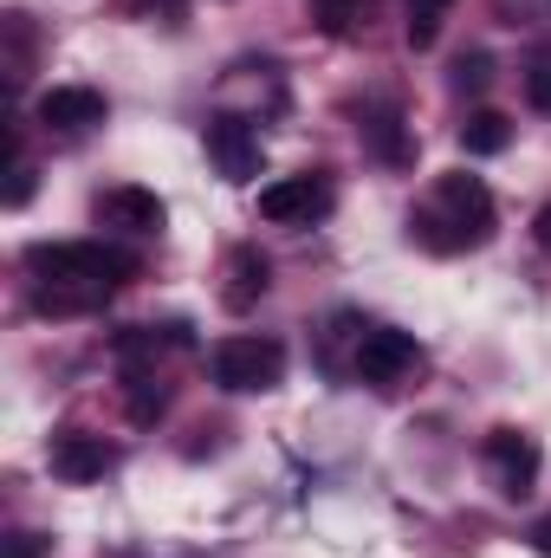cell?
<instances>
[{"instance_id": "cell-14", "label": "cell", "mask_w": 551, "mask_h": 558, "mask_svg": "<svg viewBox=\"0 0 551 558\" xmlns=\"http://www.w3.org/2000/svg\"><path fill=\"white\" fill-rule=\"evenodd\" d=\"M448 7H454V0H409V26H403V39H409L415 52H428V46L441 39V26H448Z\"/></svg>"}, {"instance_id": "cell-4", "label": "cell", "mask_w": 551, "mask_h": 558, "mask_svg": "<svg viewBox=\"0 0 551 558\" xmlns=\"http://www.w3.org/2000/svg\"><path fill=\"white\" fill-rule=\"evenodd\" d=\"M415 364H421V344H415L409 331H396V325H370V331L357 338V377L377 384V390L403 384Z\"/></svg>"}, {"instance_id": "cell-17", "label": "cell", "mask_w": 551, "mask_h": 558, "mask_svg": "<svg viewBox=\"0 0 551 558\" xmlns=\"http://www.w3.org/2000/svg\"><path fill=\"white\" fill-rule=\"evenodd\" d=\"M493 85V59L487 52H461L454 59V92H487Z\"/></svg>"}, {"instance_id": "cell-7", "label": "cell", "mask_w": 551, "mask_h": 558, "mask_svg": "<svg viewBox=\"0 0 551 558\" xmlns=\"http://www.w3.org/2000/svg\"><path fill=\"white\" fill-rule=\"evenodd\" d=\"M331 208V182L325 175H279L260 189V215L279 228H298V221H318Z\"/></svg>"}, {"instance_id": "cell-1", "label": "cell", "mask_w": 551, "mask_h": 558, "mask_svg": "<svg viewBox=\"0 0 551 558\" xmlns=\"http://www.w3.org/2000/svg\"><path fill=\"white\" fill-rule=\"evenodd\" d=\"M26 274H33L39 312H91L137 274V254L105 247V241H39L26 247Z\"/></svg>"}, {"instance_id": "cell-13", "label": "cell", "mask_w": 551, "mask_h": 558, "mask_svg": "<svg viewBox=\"0 0 551 558\" xmlns=\"http://www.w3.org/2000/svg\"><path fill=\"white\" fill-rule=\"evenodd\" d=\"M506 143H513V124L500 111H467V124H461V149L467 156H500Z\"/></svg>"}, {"instance_id": "cell-6", "label": "cell", "mask_w": 551, "mask_h": 558, "mask_svg": "<svg viewBox=\"0 0 551 558\" xmlns=\"http://www.w3.org/2000/svg\"><path fill=\"white\" fill-rule=\"evenodd\" d=\"M111 468H118V448H111L105 435H85V428L52 435V474H59L65 487H91V481H105Z\"/></svg>"}, {"instance_id": "cell-9", "label": "cell", "mask_w": 551, "mask_h": 558, "mask_svg": "<svg viewBox=\"0 0 551 558\" xmlns=\"http://www.w3.org/2000/svg\"><path fill=\"white\" fill-rule=\"evenodd\" d=\"M33 118L46 124V131H91V124H105V92H91V85H52L39 105H33Z\"/></svg>"}, {"instance_id": "cell-3", "label": "cell", "mask_w": 551, "mask_h": 558, "mask_svg": "<svg viewBox=\"0 0 551 558\" xmlns=\"http://www.w3.org/2000/svg\"><path fill=\"white\" fill-rule=\"evenodd\" d=\"M215 384L234 390V397H254V390H273L285 377V344L279 338H221L215 357H208Z\"/></svg>"}, {"instance_id": "cell-2", "label": "cell", "mask_w": 551, "mask_h": 558, "mask_svg": "<svg viewBox=\"0 0 551 558\" xmlns=\"http://www.w3.org/2000/svg\"><path fill=\"white\" fill-rule=\"evenodd\" d=\"M409 234L434 254H461V247H480L493 234V189L467 169H448L434 182V208L409 215Z\"/></svg>"}, {"instance_id": "cell-12", "label": "cell", "mask_w": 551, "mask_h": 558, "mask_svg": "<svg viewBox=\"0 0 551 558\" xmlns=\"http://www.w3.org/2000/svg\"><path fill=\"white\" fill-rule=\"evenodd\" d=\"M357 131H364V149H370V156H383V162H396V169L415 156L409 131H403V111H390V105L364 111V124H357Z\"/></svg>"}, {"instance_id": "cell-5", "label": "cell", "mask_w": 551, "mask_h": 558, "mask_svg": "<svg viewBox=\"0 0 551 558\" xmlns=\"http://www.w3.org/2000/svg\"><path fill=\"white\" fill-rule=\"evenodd\" d=\"M487 468H493V481H500L506 500H526V494L539 487L546 454H539V441H532L526 428H493V435H487Z\"/></svg>"}, {"instance_id": "cell-16", "label": "cell", "mask_w": 551, "mask_h": 558, "mask_svg": "<svg viewBox=\"0 0 551 558\" xmlns=\"http://www.w3.org/2000/svg\"><path fill=\"white\" fill-rule=\"evenodd\" d=\"M169 410V390L156 377H131V422H156Z\"/></svg>"}, {"instance_id": "cell-11", "label": "cell", "mask_w": 551, "mask_h": 558, "mask_svg": "<svg viewBox=\"0 0 551 558\" xmlns=\"http://www.w3.org/2000/svg\"><path fill=\"white\" fill-rule=\"evenodd\" d=\"M267 274H273V267H267V254H260V247H234V254H228L221 305H228V312H254V305L267 299Z\"/></svg>"}, {"instance_id": "cell-15", "label": "cell", "mask_w": 551, "mask_h": 558, "mask_svg": "<svg viewBox=\"0 0 551 558\" xmlns=\"http://www.w3.org/2000/svg\"><path fill=\"white\" fill-rule=\"evenodd\" d=\"M370 13V0H318V26L331 33V39H344V33H357V20Z\"/></svg>"}, {"instance_id": "cell-23", "label": "cell", "mask_w": 551, "mask_h": 558, "mask_svg": "<svg viewBox=\"0 0 551 558\" xmlns=\"http://www.w3.org/2000/svg\"><path fill=\"white\" fill-rule=\"evenodd\" d=\"M162 7H182V0H162Z\"/></svg>"}, {"instance_id": "cell-22", "label": "cell", "mask_w": 551, "mask_h": 558, "mask_svg": "<svg viewBox=\"0 0 551 558\" xmlns=\"http://www.w3.org/2000/svg\"><path fill=\"white\" fill-rule=\"evenodd\" d=\"M532 546L551 558V513H546V520H532Z\"/></svg>"}, {"instance_id": "cell-21", "label": "cell", "mask_w": 551, "mask_h": 558, "mask_svg": "<svg viewBox=\"0 0 551 558\" xmlns=\"http://www.w3.org/2000/svg\"><path fill=\"white\" fill-rule=\"evenodd\" d=\"M46 553V539H39V533H20V539H13V558H39Z\"/></svg>"}, {"instance_id": "cell-20", "label": "cell", "mask_w": 551, "mask_h": 558, "mask_svg": "<svg viewBox=\"0 0 551 558\" xmlns=\"http://www.w3.org/2000/svg\"><path fill=\"white\" fill-rule=\"evenodd\" d=\"M532 241H539V247L551 254V202L539 208V215H532Z\"/></svg>"}, {"instance_id": "cell-18", "label": "cell", "mask_w": 551, "mask_h": 558, "mask_svg": "<svg viewBox=\"0 0 551 558\" xmlns=\"http://www.w3.org/2000/svg\"><path fill=\"white\" fill-rule=\"evenodd\" d=\"M26 195H33V162H26V149L13 137V182H7V208H26Z\"/></svg>"}, {"instance_id": "cell-8", "label": "cell", "mask_w": 551, "mask_h": 558, "mask_svg": "<svg viewBox=\"0 0 551 558\" xmlns=\"http://www.w3.org/2000/svg\"><path fill=\"white\" fill-rule=\"evenodd\" d=\"M91 208H98V221H105V228H118V234H162V221H169L162 195H156V189H137V182L105 189Z\"/></svg>"}, {"instance_id": "cell-10", "label": "cell", "mask_w": 551, "mask_h": 558, "mask_svg": "<svg viewBox=\"0 0 551 558\" xmlns=\"http://www.w3.org/2000/svg\"><path fill=\"white\" fill-rule=\"evenodd\" d=\"M208 156H215V169L228 175V182H247L254 169H260V137H254V124H241V118H208Z\"/></svg>"}, {"instance_id": "cell-19", "label": "cell", "mask_w": 551, "mask_h": 558, "mask_svg": "<svg viewBox=\"0 0 551 558\" xmlns=\"http://www.w3.org/2000/svg\"><path fill=\"white\" fill-rule=\"evenodd\" d=\"M526 98H532L539 111H551V65H532V72H526Z\"/></svg>"}]
</instances>
